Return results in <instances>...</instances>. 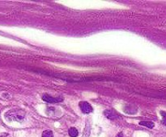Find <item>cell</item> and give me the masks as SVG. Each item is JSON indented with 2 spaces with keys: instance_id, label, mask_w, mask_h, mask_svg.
I'll use <instances>...</instances> for the list:
<instances>
[{
  "instance_id": "1",
  "label": "cell",
  "mask_w": 166,
  "mask_h": 137,
  "mask_svg": "<svg viewBox=\"0 0 166 137\" xmlns=\"http://www.w3.org/2000/svg\"><path fill=\"white\" fill-rule=\"evenodd\" d=\"M25 116L24 111L19 109H14L8 111L5 114V118H7L9 120L17 121V122H23Z\"/></svg>"
},
{
  "instance_id": "7",
  "label": "cell",
  "mask_w": 166,
  "mask_h": 137,
  "mask_svg": "<svg viewBox=\"0 0 166 137\" xmlns=\"http://www.w3.org/2000/svg\"><path fill=\"white\" fill-rule=\"evenodd\" d=\"M104 114H105V116H106L107 118L111 119H113L116 117V114H115V113H113L112 110H105Z\"/></svg>"
},
{
  "instance_id": "5",
  "label": "cell",
  "mask_w": 166,
  "mask_h": 137,
  "mask_svg": "<svg viewBox=\"0 0 166 137\" xmlns=\"http://www.w3.org/2000/svg\"><path fill=\"white\" fill-rule=\"evenodd\" d=\"M139 124L144 126L146 127H148V128H153L155 126L154 123L150 122V121H141V122H139Z\"/></svg>"
},
{
  "instance_id": "4",
  "label": "cell",
  "mask_w": 166,
  "mask_h": 137,
  "mask_svg": "<svg viewBox=\"0 0 166 137\" xmlns=\"http://www.w3.org/2000/svg\"><path fill=\"white\" fill-rule=\"evenodd\" d=\"M90 132H91V127L89 125V121H88L87 123H86V127H85V129L84 131L82 137H89L90 136Z\"/></svg>"
},
{
  "instance_id": "3",
  "label": "cell",
  "mask_w": 166,
  "mask_h": 137,
  "mask_svg": "<svg viewBox=\"0 0 166 137\" xmlns=\"http://www.w3.org/2000/svg\"><path fill=\"white\" fill-rule=\"evenodd\" d=\"M80 107L81 109L82 112L84 113V114H89L93 111V107L92 106L87 102H80Z\"/></svg>"
},
{
  "instance_id": "8",
  "label": "cell",
  "mask_w": 166,
  "mask_h": 137,
  "mask_svg": "<svg viewBox=\"0 0 166 137\" xmlns=\"http://www.w3.org/2000/svg\"><path fill=\"white\" fill-rule=\"evenodd\" d=\"M42 137H53L54 136V134H53V132L50 131V130H46L45 132H43L42 133Z\"/></svg>"
},
{
  "instance_id": "2",
  "label": "cell",
  "mask_w": 166,
  "mask_h": 137,
  "mask_svg": "<svg viewBox=\"0 0 166 137\" xmlns=\"http://www.w3.org/2000/svg\"><path fill=\"white\" fill-rule=\"evenodd\" d=\"M43 101H46L47 103H61L63 99L62 97H58V98H53L51 96L48 95H43L42 97Z\"/></svg>"
},
{
  "instance_id": "9",
  "label": "cell",
  "mask_w": 166,
  "mask_h": 137,
  "mask_svg": "<svg viewBox=\"0 0 166 137\" xmlns=\"http://www.w3.org/2000/svg\"><path fill=\"white\" fill-rule=\"evenodd\" d=\"M160 115L162 116L163 119H162V124L166 126V112L165 111H164V110H160Z\"/></svg>"
},
{
  "instance_id": "10",
  "label": "cell",
  "mask_w": 166,
  "mask_h": 137,
  "mask_svg": "<svg viewBox=\"0 0 166 137\" xmlns=\"http://www.w3.org/2000/svg\"><path fill=\"white\" fill-rule=\"evenodd\" d=\"M118 137H122V133H119V134H118Z\"/></svg>"
},
{
  "instance_id": "6",
  "label": "cell",
  "mask_w": 166,
  "mask_h": 137,
  "mask_svg": "<svg viewBox=\"0 0 166 137\" xmlns=\"http://www.w3.org/2000/svg\"><path fill=\"white\" fill-rule=\"evenodd\" d=\"M68 133H69V136L71 137H76L78 136V131L76 128H75V127H71L68 131Z\"/></svg>"
}]
</instances>
